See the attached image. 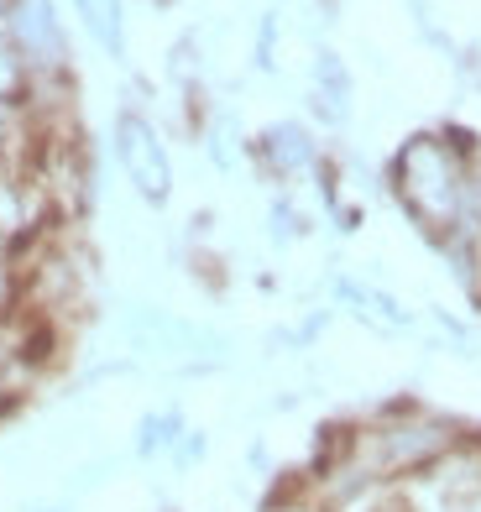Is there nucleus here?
Segmentation results:
<instances>
[{
  "label": "nucleus",
  "instance_id": "1",
  "mask_svg": "<svg viewBox=\"0 0 481 512\" xmlns=\"http://www.w3.org/2000/svg\"><path fill=\"white\" fill-rule=\"evenodd\" d=\"M471 434L476 429H466L461 418L424 408L414 398L382 403L366 424H351V465L372 486L429 481L471 445Z\"/></svg>",
  "mask_w": 481,
  "mask_h": 512
},
{
  "label": "nucleus",
  "instance_id": "8",
  "mask_svg": "<svg viewBox=\"0 0 481 512\" xmlns=\"http://www.w3.org/2000/svg\"><path fill=\"white\" fill-rule=\"evenodd\" d=\"M84 16V32L100 42L110 58H126V6L121 0H74Z\"/></svg>",
  "mask_w": 481,
  "mask_h": 512
},
{
  "label": "nucleus",
  "instance_id": "6",
  "mask_svg": "<svg viewBox=\"0 0 481 512\" xmlns=\"http://www.w3.org/2000/svg\"><path fill=\"white\" fill-rule=\"evenodd\" d=\"M351 68L340 63V53H319L314 68H309V115L314 121H325V126H346L351 121Z\"/></svg>",
  "mask_w": 481,
  "mask_h": 512
},
{
  "label": "nucleus",
  "instance_id": "10",
  "mask_svg": "<svg viewBox=\"0 0 481 512\" xmlns=\"http://www.w3.org/2000/svg\"><path fill=\"white\" fill-rule=\"evenodd\" d=\"M267 236H272V246H288V241H304L309 236V209L293 199L288 189L272 199V209H267Z\"/></svg>",
  "mask_w": 481,
  "mask_h": 512
},
{
  "label": "nucleus",
  "instance_id": "11",
  "mask_svg": "<svg viewBox=\"0 0 481 512\" xmlns=\"http://www.w3.org/2000/svg\"><path fill=\"white\" fill-rule=\"evenodd\" d=\"M16 293H21V277H16V251L0 241V324L16 314Z\"/></svg>",
  "mask_w": 481,
  "mask_h": 512
},
{
  "label": "nucleus",
  "instance_id": "12",
  "mask_svg": "<svg viewBox=\"0 0 481 512\" xmlns=\"http://www.w3.org/2000/svg\"><path fill=\"white\" fill-rule=\"evenodd\" d=\"M262 512H330V507L309 492V481H299V486H283V492L272 497Z\"/></svg>",
  "mask_w": 481,
  "mask_h": 512
},
{
  "label": "nucleus",
  "instance_id": "14",
  "mask_svg": "<svg viewBox=\"0 0 481 512\" xmlns=\"http://www.w3.org/2000/svg\"><path fill=\"white\" fill-rule=\"evenodd\" d=\"M42 512H63V507H42Z\"/></svg>",
  "mask_w": 481,
  "mask_h": 512
},
{
  "label": "nucleus",
  "instance_id": "2",
  "mask_svg": "<svg viewBox=\"0 0 481 512\" xmlns=\"http://www.w3.org/2000/svg\"><path fill=\"white\" fill-rule=\"evenodd\" d=\"M471 147H476V136H466L461 126H434V131H414L408 142H398L393 162H387V189H393L403 215L429 241L461 236Z\"/></svg>",
  "mask_w": 481,
  "mask_h": 512
},
{
  "label": "nucleus",
  "instance_id": "3",
  "mask_svg": "<svg viewBox=\"0 0 481 512\" xmlns=\"http://www.w3.org/2000/svg\"><path fill=\"white\" fill-rule=\"evenodd\" d=\"M110 147H116V168L121 178L131 183V194L163 209L173 199V152L163 142V131H157V121L142 110V105H126L116 115V126H110Z\"/></svg>",
  "mask_w": 481,
  "mask_h": 512
},
{
  "label": "nucleus",
  "instance_id": "9",
  "mask_svg": "<svg viewBox=\"0 0 481 512\" xmlns=\"http://www.w3.org/2000/svg\"><path fill=\"white\" fill-rule=\"evenodd\" d=\"M183 439V413L178 408H157L136 424V455L157 460V455H173V445Z\"/></svg>",
  "mask_w": 481,
  "mask_h": 512
},
{
  "label": "nucleus",
  "instance_id": "5",
  "mask_svg": "<svg viewBox=\"0 0 481 512\" xmlns=\"http://www.w3.org/2000/svg\"><path fill=\"white\" fill-rule=\"evenodd\" d=\"M251 162H257L262 178H272L278 189L293 194L304 178H319V168H325L330 157L304 121H272L251 136Z\"/></svg>",
  "mask_w": 481,
  "mask_h": 512
},
{
  "label": "nucleus",
  "instance_id": "4",
  "mask_svg": "<svg viewBox=\"0 0 481 512\" xmlns=\"http://www.w3.org/2000/svg\"><path fill=\"white\" fill-rule=\"evenodd\" d=\"M6 48L32 84L68 79V32L53 0H6Z\"/></svg>",
  "mask_w": 481,
  "mask_h": 512
},
{
  "label": "nucleus",
  "instance_id": "13",
  "mask_svg": "<svg viewBox=\"0 0 481 512\" xmlns=\"http://www.w3.org/2000/svg\"><path fill=\"white\" fill-rule=\"evenodd\" d=\"M471 455H476V471H481V429L471 434Z\"/></svg>",
  "mask_w": 481,
  "mask_h": 512
},
{
  "label": "nucleus",
  "instance_id": "7",
  "mask_svg": "<svg viewBox=\"0 0 481 512\" xmlns=\"http://www.w3.org/2000/svg\"><path fill=\"white\" fill-rule=\"evenodd\" d=\"M335 298L340 304H346L361 324H372V330H408V324H414V314H408L403 304L387 288H377V283H366V277H351V272H335Z\"/></svg>",
  "mask_w": 481,
  "mask_h": 512
}]
</instances>
